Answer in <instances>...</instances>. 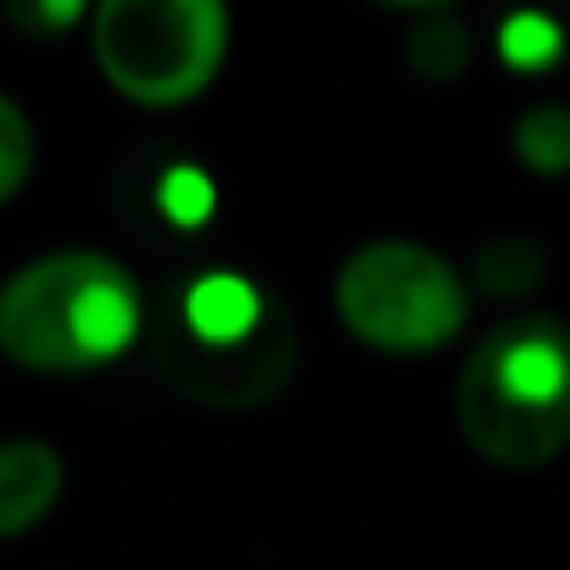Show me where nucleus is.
Masks as SVG:
<instances>
[{
  "label": "nucleus",
  "mask_w": 570,
  "mask_h": 570,
  "mask_svg": "<svg viewBox=\"0 0 570 570\" xmlns=\"http://www.w3.org/2000/svg\"><path fill=\"white\" fill-rule=\"evenodd\" d=\"M146 342L174 392L202 409H263L297 375V325L235 268L190 274L146 314Z\"/></svg>",
  "instance_id": "obj_1"
},
{
  "label": "nucleus",
  "mask_w": 570,
  "mask_h": 570,
  "mask_svg": "<svg viewBox=\"0 0 570 570\" xmlns=\"http://www.w3.org/2000/svg\"><path fill=\"white\" fill-rule=\"evenodd\" d=\"M146 336L140 279L107 252H46L0 285V353L35 375L118 364Z\"/></svg>",
  "instance_id": "obj_2"
},
{
  "label": "nucleus",
  "mask_w": 570,
  "mask_h": 570,
  "mask_svg": "<svg viewBox=\"0 0 570 570\" xmlns=\"http://www.w3.org/2000/svg\"><path fill=\"white\" fill-rule=\"evenodd\" d=\"M459 431L498 470H542L570 448V325L542 308L498 320L459 375Z\"/></svg>",
  "instance_id": "obj_3"
},
{
  "label": "nucleus",
  "mask_w": 570,
  "mask_h": 570,
  "mask_svg": "<svg viewBox=\"0 0 570 570\" xmlns=\"http://www.w3.org/2000/svg\"><path fill=\"white\" fill-rule=\"evenodd\" d=\"M90 51L135 107H185L213 90L229 51L224 0H96Z\"/></svg>",
  "instance_id": "obj_4"
},
{
  "label": "nucleus",
  "mask_w": 570,
  "mask_h": 570,
  "mask_svg": "<svg viewBox=\"0 0 570 570\" xmlns=\"http://www.w3.org/2000/svg\"><path fill=\"white\" fill-rule=\"evenodd\" d=\"M336 320L375 353L425 358L464 331L470 285L420 240H370L336 274Z\"/></svg>",
  "instance_id": "obj_5"
},
{
  "label": "nucleus",
  "mask_w": 570,
  "mask_h": 570,
  "mask_svg": "<svg viewBox=\"0 0 570 570\" xmlns=\"http://www.w3.org/2000/svg\"><path fill=\"white\" fill-rule=\"evenodd\" d=\"M62 453L51 442H7L0 448V537H23L29 525H40L57 498H62Z\"/></svg>",
  "instance_id": "obj_6"
},
{
  "label": "nucleus",
  "mask_w": 570,
  "mask_h": 570,
  "mask_svg": "<svg viewBox=\"0 0 570 570\" xmlns=\"http://www.w3.org/2000/svg\"><path fill=\"white\" fill-rule=\"evenodd\" d=\"M514 157L531 168V174H542V179H559V174H570V107H531V112H520V124H514Z\"/></svg>",
  "instance_id": "obj_7"
},
{
  "label": "nucleus",
  "mask_w": 570,
  "mask_h": 570,
  "mask_svg": "<svg viewBox=\"0 0 570 570\" xmlns=\"http://www.w3.org/2000/svg\"><path fill=\"white\" fill-rule=\"evenodd\" d=\"M498 57L509 68H520V73H542V68H553L564 57V29L548 12H514L498 29Z\"/></svg>",
  "instance_id": "obj_8"
},
{
  "label": "nucleus",
  "mask_w": 570,
  "mask_h": 570,
  "mask_svg": "<svg viewBox=\"0 0 570 570\" xmlns=\"http://www.w3.org/2000/svg\"><path fill=\"white\" fill-rule=\"evenodd\" d=\"M409 68L425 85H453L470 68V35L453 18H431L409 35Z\"/></svg>",
  "instance_id": "obj_9"
},
{
  "label": "nucleus",
  "mask_w": 570,
  "mask_h": 570,
  "mask_svg": "<svg viewBox=\"0 0 570 570\" xmlns=\"http://www.w3.org/2000/svg\"><path fill=\"white\" fill-rule=\"evenodd\" d=\"M475 279L487 285L492 297H525L531 285L542 279V246L525 240V235H498V240L481 252Z\"/></svg>",
  "instance_id": "obj_10"
},
{
  "label": "nucleus",
  "mask_w": 570,
  "mask_h": 570,
  "mask_svg": "<svg viewBox=\"0 0 570 570\" xmlns=\"http://www.w3.org/2000/svg\"><path fill=\"white\" fill-rule=\"evenodd\" d=\"M35 174V129H29V112L0 96V202H12Z\"/></svg>",
  "instance_id": "obj_11"
},
{
  "label": "nucleus",
  "mask_w": 570,
  "mask_h": 570,
  "mask_svg": "<svg viewBox=\"0 0 570 570\" xmlns=\"http://www.w3.org/2000/svg\"><path fill=\"white\" fill-rule=\"evenodd\" d=\"M213 202H218L213 179H207L202 168H190V163L168 168V174H163V185H157V207H163V218H168V224H179V229L207 224Z\"/></svg>",
  "instance_id": "obj_12"
},
{
  "label": "nucleus",
  "mask_w": 570,
  "mask_h": 570,
  "mask_svg": "<svg viewBox=\"0 0 570 570\" xmlns=\"http://www.w3.org/2000/svg\"><path fill=\"white\" fill-rule=\"evenodd\" d=\"M0 12L29 40H62L85 23V12H96V0H0Z\"/></svg>",
  "instance_id": "obj_13"
},
{
  "label": "nucleus",
  "mask_w": 570,
  "mask_h": 570,
  "mask_svg": "<svg viewBox=\"0 0 570 570\" xmlns=\"http://www.w3.org/2000/svg\"><path fill=\"white\" fill-rule=\"evenodd\" d=\"M375 7H403V12H436V7H453V0H375Z\"/></svg>",
  "instance_id": "obj_14"
}]
</instances>
